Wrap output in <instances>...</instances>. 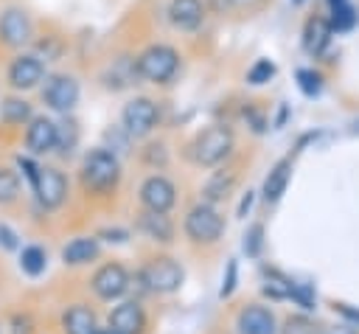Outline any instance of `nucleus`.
I'll return each instance as SVG.
<instances>
[{"label":"nucleus","instance_id":"obj_28","mask_svg":"<svg viewBox=\"0 0 359 334\" xmlns=\"http://www.w3.org/2000/svg\"><path fill=\"white\" fill-rule=\"evenodd\" d=\"M76 143H79V126H76V121H65V123H59V138H56V149H59V154H70L73 149H76Z\"/></svg>","mask_w":359,"mask_h":334},{"label":"nucleus","instance_id":"obj_39","mask_svg":"<svg viewBox=\"0 0 359 334\" xmlns=\"http://www.w3.org/2000/svg\"><path fill=\"white\" fill-rule=\"evenodd\" d=\"M95 334H115L112 328H95Z\"/></svg>","mask_w":359,"mask_h":334},{"label":"nucleus","instance_id":"obj_16","mask_svg":"<svg viewBox=\"0 0 359 334\" xmlns=\"http://www.w3.org/2000/svg\"><path fill=\"white\" fill-rule=\"evenodd\" d=\"M236 326L241 334H278L275 314L266 306H244L236 317Z\"/></svg>","mask_w":359,"mask_h":334},{"label":"nucleus","instance_id":"obj_17","mask_svg":"<svg viewBox=\"0 0 359 334\" xmlns=\"http://www.w3.org/2000/svg\"><path fill=\"white\" fill-rule=\"evenodd\" d=\"M98 253H101V244H98L95 236H79V239H73V241L65 244V250H62V261L70 264V267H81V264L95 261Z\"/></svg>","mask_w":359,"mask_h":334},{"label":"nucleus","instance_id":"obj_35","mask_svg":"<svg viewBox=\"0 0 359 334\" xmlns=\"http://www.w3.org/2000/svg\"><path fill=\"white\" fill-rule=\"evenodd\" d=\"M230 8H238V11H244V8H255L261 0H224Z\"/></svg>","mask_w":359,"mask_h":334},{"label":"nucleus","instance_id":"obj_15","mask_svg":"<svg viewBox=\"0 0 359 334\" xmlns=\"http://www.w3.org/2000/svg\"><path fill=\"white\" fill-rule=\"evenodd\" d=\"M168 20L177 31H196L205 22V6L202 0H171L168 3Z\"/></svg>","mask_w":359,"mask_h":334},{"label":"nucleus","instance_id":"obj_40","mask_svg":"<svg viewBox=\"0 0 359 334\" xmlns=\"http://www.w3.org/2000/svg\"><path fill=\"white\" fill-rule=\"evenodd\" d=\"M337 3H345V0H328V8H331V6H337Z\"/></svg>","mask_w":359,"mask_h":334},{"label":"nucleus","instance_id":"obj_12","mask_svg":"<svg viewBox=\"0 0 359 334\" xmlns=\"http://www.w3.org/2000/svg\"><path fill=\"white\" fill-rule=\"evenodd\" d=\"M90 283H93V292L101 300H115V298H121L129 289V272L118 261H109V264H104V267L95 269V275H93Z\"/></svg>","mask_w":359,"mask_h":334},{"label":"nucleus","instance_id":"obj_33","mask_svg":"<svg viewBox=\"0 0 359 334\" xmlns=\"http://www.w3.org/2000/svg\"><path fill=\"white\" fill-rule=\"evenodd\" d=\"M236 281H238V264L230 258V261H227V275L222 278V289H219V295H222V298H230V295L236 292Z\"/></svg>","mask_w":359,"mask_h":334},{"label":"nucleus","instance_id":"obj_36","mask_svg":"<svg viewBox=\"0 0 359 334\" xmlns=\"http://www.w3.org/2000/svg\"><path fill=\"white\" fill-rule=\"evenodd\" d=\"M325 334H359V331H356L353 326H345V323H342V326H334V328H328Z\"/></svg>","mask_w":359,"mask_h":334},{"label":"nucleus","instance_id":"obj_41","mask_svg":"<svg viewBox=\"0 0 359 334\" xmlns=\"http://www.w3.org/2000/svg\"><path fill=\"white\" fill-rule=\"evenodd\" d=\"M292 3H294V6H303V3H306V0H292Z\"/></svg>","mask_w":359,"mask_h":334},{"label":"nucleus","instance_id":"obj_6","mask_svg":"<svg viewBox=\"0 0 359 334\" xmlns=\"http://www.w3.org/2000/svg\"><path fill=\"white\" fill-rule=\"evenodd\" d=\"M79 95H81V87H79L76 76H70V73H50V76H45L42 101H45L48 109L67 115L79 104Z\"/></svg>","mask_w":359,"mask_h":334},{"label":"nucleus","instance_id":"obj_14","mask_svg":"<svg viewBox=\"0 0 359 334\" xmlns=\"http://www.w3.org/2000/svg\"><path fill=\"white\" fill-rule=\"evenodd\" d=\"M109 328L115 334H143L146 331V312L137 300H123L109 312Z\"/></svg>","mask_w":359,"mask_h":334},{"label":"nucleus","instance_id":"obj_20","mask_svg":"<svg viewBox=\"0 0 359 334\" xmlns=\"http://www.w3.org/2000/svg\"><path fill=\"white\" fill-rule=\"evenodd\" d=\"M137 225H140V230H143L149 239H154V241H171V239H174V225H171V219H168L165 213H160V211H143Z\"/></svg>","mask_w":359,"mask_h":334},{"label":"nucleus","instance_id":"obj_18","mask_svg":"<svg viewBox=\"0 0 359 334\" xmlns=\"http://www.w3.org/2000/svg\"><path fill=\"white\" fill-rule=\"evenodd\" d=\"M98 323H95V312L84 303H73L65 314H62V331L65 334H95Z\"/></svg>","mask_w":359,"mask_h":334},{"label":"nucleus","instance_id":"obj_32","mask_svg":"<svg viewBox=\"0 0 359 334\" xmlns=\"http://www.w3.org/2000/svg\"><path fill=\"white\" fill-rule=\"evenodd\" d=\"M289 298H294L303 309H314V292L306 283H289Z\"/></svg>","mask_w":359,"mask_h":334},{"label":"nucleus","instance_id":"obj_19","mask_svg":"<svg viewBox=\"0 0 359 334\" xmlns=\"http://www.w3.org/2000/svg\"><path fill=\"white\" fill-rule=\"evenodd\" d=\"M289 177H292V160L275 163L272 171H269L266 180H264V199H266V202H278V199L286 194Z\"/></svg>","mask_w":359,"mask_h":334},{"label":"nucleus","instance_id":"obj_31","mask_svg":"<svg viewBox=\"0 0 359 334\" xmlns=\"http://www.w3.org/2000/svg\"><path fill=\"white\" fill-rule=\"evenodd\" d=\"M261 247H264V225H250L244 233V253L255 258L261 255Z\"/></svg>","mask_w":359,"mask_h":334},{"label":"nucleus","instance_id":"obj_3","mask_svg":"<svg viewBox=\"0 0 359 334\" xmlns=\"http://www.w3.org/2000/svg\"><path fill=\"white\" fill-rule=\"evenodd\" d=\"M137 76L151 81V84H168L180 67V53L171 48V45H163V42H154L149 45L137 59Z\"/></svg>","mask_w":359,"mask_h":334},{"label":"nucleus","instance_id":"obj_9","mask_svg":"<svg viewBox=\"0 0 359 334\" xmlns=\"http://www.w3.org/2000/svg\"><path fill=\"white\" fill-rule=\"evenodd\" d=\"M8 87L11 90H34L42 79H45V62L36 53H17L8 65Z\"/></svg>","mask_w":359,"mask_h":334},{"label":"nucleus","instance_id":"obj_29","mask_svg":"<svg viewBox=\"0 0 359 334\" xmlns=\"http://www.w3.org/2000/svg\"><path fill=\"white\" fill-rule=\"evenodd\" d=\"M297 87L303 90V95L314 98V95H320V90H323V76H320L317 70L300 67V70H297Z\"/></svg>","mask_w":359,"mask_h":334},{"label":"nucleus","instance_id":"obj_38","mask_svg":"<svg viewBox=\"0 0 359 334\" xmlns=\"http://www.w3.org/2000/svg\"><path fill=\"white\" fill-rule=\"evenodd\" d=\"M334 309H339V312H342V314H348V317H351V320H356V323H359V312H351V309H348V306H345V303H337V306H334Z\"/></svg>","mask_w":359,"mask_h":334},{"label":"nucleus","instance_id":"obj_22","mask_svg":"<svg viewBox=\"0 0 359 334\" xmlns=\"http://www.w3.org/2000/svg\"><path fill=\"white\" fill-rule=\"evenodd\" d=\"M233 182H236L233 171H216V174H210V180H208L205 188H202L205 202H222V199L230 194Z\"/></svg>","mask_w":359,"mask_h":334},{"label":"nucleus","instance_id":"obj_27","mask_svg":"<svg viewBox=\"0 0 359 334\" xmlns=\"http://www.w3.org/2000/svg\"><path fill=\"white\" fill-rule=\"evenodd\" d=\"M20 196V177L0 166V205H11Z\"/></svg>","mask_w":359,"mask_h":334},{"label":"nucleus","instance_id":"obj_11","mask_svg":"<svg viewBox=\"0 0 359 334\" xmlns=\"http://www.w3.org/2000/svg\"><path fill=\"white\" fill-rule=\"evenodd\" d=\"M140 202H143L146 211H160V213H165V211H171L174 202H177V188H174V182H171L168 177L151 174V177H146L143 185H140Z\"/></svg>","mask_w":359,"mask_h":334},{"label":"nucleus","instance_id":"obj_5","mask_svg":"<svg viewBox=\"0 0 359 334\" xmlns=\"http://www.w3.org/2000/svg\"><path fill=\"white\" fill-rule=\"evenodd\" d=\"M182 227H185V236H188L191 241H196V244H210V241H216V239L224 233V219H222V213L213 208V202H199V205H194V208L185 213Z\"/></svg>","mask_w":359,"mask_h":334},{"label":"nucleus","instance_id":"obj_8","mask_svg":"<svg viewBox=\"0 0 359 334\" xmlns=\"http://www.w3.org/2000/svg\"><path fill=\"white\" fill-rule=\"evenodd\" d=\"M31 188H34V194L45 211H56L67 199V180L53 166H39V174H36Z\"/></svg>","mask_w":359,"mask_h":334},{"label":"nucleus","instance_id":"obj_24","mask_svg":"<svg viewBox=\"0 0 359 334\" xmlns=\"http://www.w3.org/2000/svg\"><path fill=\"white\" fill-rule=\"evenodd\" d=\"M45 267H48V255H45L42 247H36V244L22 247V253H20V269H22L25 275L36 278V275L45 272Z\"/></svg>","mask_w":359,"mask_h":334},{"label":"nucleus","instance_id":"obj_4","mask_svg":"<svg viewBox=\"0 0 359 334\" xmlns=\"http://www.w3.org/2000/svg\"><path fill=\"white\" fill-rule=\"evenodd\" d=\"M182 278H185L182 267L174 258H168V255H160V258L146 261L140 267V272H137V281L149 292H154V295H171V292H177L182 286Z\"/></svg>","mask_w":359,"mask_h":334},{"label":"nucleus","instance_id":"obj_30","mask_svg":"<svg viewBox=\"0 0 359 334\" xmlns=\"http://www.w3.org/2000/svg\"><path fill=\"white\" fill-rule=\"evenodd\" d=\"M280 331H283V334H320L317 323H314L311 317H306V314H292V317H286V323H283Z\"/></svg>","mask_w":359,"mask_h":334},{"label":"nucleus","instance_id":"obj_1","mask_svg":"<svg viewBox=\"0 0 359 334\" xmlns=\"http://www.w3.org/2000/svg\"><path fill=\"white\" fill-rule=\"evenodd\" d=\"M121 180V160L112 149H90L81 160V182L93 194H109Z\"/></svg>","mask_w":359,"mask_h":334},{"label":"nucleus","instance_id":"obj_37","mask_svg":"<svg viewBox=\"0 0 359 334\" xmlns=\"http://www.w3.org/2000/svg\"><path fill=\"white\" fill-rule=\"evenodd\" d=\"M250 208H252V194L247 191V194H244V199H241V205H238V216H244Z\"/></svg>","mask_w":359,"mask_h":334},{"label":"nucleus","instance_id":"obj_7","mask_svg":"<svg viewBox=\"0 0 359 334\" xmlns=\"http://www.w3.org/2000/svg\"><path fill=\"white\" fill-rule=\"evenodd\" d=\"M157 121H160V109H157V104H154L151 98H146V95H135V98L126 101L123 109H121V126H123L132 138H146V135H151L154 126H157Z\"/></svg>","mask_w":359,"mask_h":334},{"label":"nucleus","instance_id":"obj_2","mask_svg":"<svg viewBox=\"0 0 359 334\" xmlns=\"http://www.w3.org/2000/svg\"><path fill=\"white\" fill-rule=\"evenodd\" d=\"M236 146L233 129L224 123H213L208 129H202L194 143H191V157L196 166H219Z\"/></svg>","mask_w":359,"mask_h":334},{"label":"nucleus","instance_id":"obj_23","mask_svg":"<svg viewBox=\"0 0 359 334\" xmlns=\"http://www.w3.org/2000/svg\"><path fill=\"white\" fill-rule=\"evenodd\" d=\"M0 118L11 126H20V123H28L34 115H31V104L25 98H6L0 104Z\"/></svg>","mask_w":359,"mask_h":334},{"label":"nucleus","instance_id":"obj_13","mask_svg":"<svg viewBox=\"0 0 359 334\" xmlns=\"http://www.w3.org/2000/svg\"><path fill=\"white\" fill-rule=\"evenodd\" d=\"M56 138H59V123L48 115H34L28 121V132H25V146L31 154H48L56 149Z\"/></svg>","mask_w":359,"mask_h":334},{"label":"nucleus","instance_id":"obj_25","mask_svg":"<svg viewBox=\"0 0 359 334\" xmlns=\"http://www.w3.org/2000/svg\"><path fill=\"white\" fill-rule=\"evenodd\" d=\"M356 25V8L351 6V0L331 6V31H351Z\"/></svg>","mask_w":359,"mask_h":334},{"label":"nucleus","instance_id":"obj_26","mask_svg":"<svg viewBox=\"0 0 359 334\" xmlns=\"http://www.w3.org/2000/svg\"><path fill=\"white\" fill-rule=\"evenodd\" d=\"M275 73H278V67H275V62H272V59H258V62H252V65H250V70H247V84L261 87V84L272 81V79H275Z\"/></svg>","mask_w":359,"mask_h":334},{"label":"nucleus","instance_id":"obj_21","mask_svg":"<svg viewBox=\"0 0 359 334\" xmlns=\"http://www.w3.org/2000/svg\"><path fill=\"white\" fill-rule=\"evenodd\" d=\"M331 22L328 20H323V17H311L309 22H306V28H303V48L309 51V53H323V48L328 45V39H331Z\"/></svg>","mask_w":359,"mask_h":334},{"label":"nucleus","instance_id":"obj_34","mask_svg":"<svg viewBox=\"0 0 359 334\" xmlns=\"http://www.w3.org/2000/svg\"><path fill=\"white\" fill-rule=\"evenodd\" d=\"M0 244H3L6 250H14V247H17V233H14L11 227H6V225H0Z\"/></svg>","mask_w":359,"mask_h":334},{"label":"nucleus","instance_id":"obj_10","mask_svg":"<svg viewBox=\"0 0 359 334\" xmlns=\"http://www.w3.org/2000/svg\"><path fill=\"white\" fill-rule=\"evenodd\" d=\"M34 36V22L28 17L25 8H6L0 14V42L8 45V48H25Z\"/></svg>","mask_w":359,"mask_h":334}]
</instances>
